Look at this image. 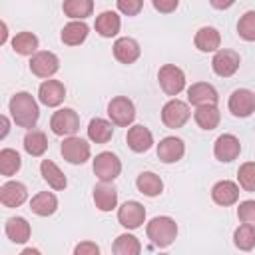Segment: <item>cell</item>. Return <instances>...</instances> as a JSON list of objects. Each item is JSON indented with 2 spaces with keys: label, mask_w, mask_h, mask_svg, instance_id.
Listing matches in <instances>:
<instances>
[{
  "label": "cell",
  "mask_w": 255,
  "mask_h": 255,
  "mask_svg": "<svg viewBox=\"0 0 255 255\" xmlns=\"http://www.w3.org/2000/svg\"><path fill=\"white\" fill-rule=\"evenodd\" d=\"M10 116L14 120V124L18 128H26V129H32L36 128L38 124V118H40V110H38V104L36 100L32 98V94L28 92H18L10 98Z\"/></svg>",
  "instance_id": "6da1fadb"
},
{
  "label": "cell",
  "mask_w": 255,
  "mask_h": 255,
  "mask_svg": "<svg viewBox=\"0 0 255 255\" xmlns=\"http://www.w3.org/2000/svg\"><path fill=\"white\" fill-rule=\"evenodd\" d=\"M145 233H147V239L155 247L163 249V247H169L175 241V237H177V223L171 217H167V215H159V217H153L147 223Z\"/></svg>",
  "instance_id": "7a4b0ae2"
},
{
  "label": "cell",
  "mask_w": 255,
  "mask_h": 255,
  "mask_svg": "<svg viewBox=\"0 0 255 255\" xmlns=\"http://www.w3.org/2000/svg\"><path fill=\"white\" fill-rule=\"evenodd\" d=\"M108 116L114 122V126L128 128L135 120V106L129 98L126 96H116L108 104Z\"/></svg>",
  "instance_id": "3957f363"
},
{
  "label": "cell",
  "mask_w": 255,
  "mask_h": 255,
  "mask_svg": "<svg viewBox=\"0 0 255 255\" xmlns=\"http://www.w3.org/2000/svg\"><path fill=\"white\" fill-rule=\"evenodd\" d=\"M157 82H159V88L167 96H177L185 88V74L181 68L173 64H163L157 72Z\"/></svg>",
  "instance_id": "277c9868"
},
{
  "label": "cell",
  "mask_w": 255,
  "mask_h": 255,
  "mask_svg": "<svg viewBox=\"0 0 255 255\" xmlns=\"http://www.w3.org/2000/svg\"><path fill=\"white\" fill-rule=\"evenodd\" d=\"M60 153L68 163L82 165V163H86L90 159V143L86 139H82V137L68 135L60 145Z\"/></svg>",
  "instance_id": "5b68a950"
},
{
  "label": "cell",
  "mask_w": 255,
  "mask_h": 255,
  "mask_svg": "<svg viewBox=\"0 0 255 255\" xmlns=\"http://www.w3.org/2000/svg\"><path fill=\"white\" fill-rule=\"evenodd\" d=\"M191 112H189V106L177 98L169 100L163 108H161V122L165 124V128L169 129H177V128H183L185 122L189 120Z\"/></svg>",
  "instance_id": "8992f818"
},
{
  "label": "cell",
  "mask_w": 255,
  "mask_h": 255,
  "mask_svg": "<svg viewBox=\"0 0 255 255\" xmlns=\"http://www.w3.org/2000/svg\"><path fill=\"white\" fill-rule=\"evenodd\" d=\"M50 129L56 135H74L80 129V116L72 108H62L52 114Z\"/></svg>",
  "instance_id": "52a82bcc"
},
{
  "label": "cell",
  "mask_w": 255,
  "mask_h": 255,
  "mask_svg": "<svg viewBox=\"0 0 255 255\" xmlns=\"http://www.w3.org/2000/svg\"><path fill=\"white\" fill-rule=\"evenodd\" d=\"M94 173L100 181H114L122 171V161L112 151H102L94 157Z\"/></svg>",
  "instance_id": "ba28073f"
},
{
  "label": "cell",
  "mask_w": 255,
  "mask_h": 255,
  "mask_svg": "<svg viewBox=\"0 0 255 255\" xmlns=\"http://www.w3.org/2000/svg\"><path fill=\"white\" fill-rule=\"evenodd\" d=\"M60 70V60L54 52L42 50L30 58V72L38 78H52Z\"/></svg>",
  "instance_id": "9c48e42d"
},
{
  "label": "cell",
  "mask_w": 255,
  "mask_h": 255,
  "mask_svg": "<svg viewBox=\"0 0 255 255\" xmlns=\"http://www.w3.org/2000/svg\"><path fill=\"white\" fill-rule=\"evenodd\" d=\"M227 108L235 118H249L255 112V94L247 88H239L229 96Z\"/></svg>",
  "instance_id": "30bf717a"
},
{
  "label": "cell",
  "mask_w": 255,
  "mask_h": 255,
  "mask_svg": "<svg viewBox=\"0 0 255 255\" xmlns=\"http://www.w3.org/2000/svg\"><path fill=\"white\" fill-rule=\"evenodd\" d=\"M241 58L235 50H217L213 60H211V68L219 78H229L239 70Z\"/></svg>",
  "instance_id": "8fae6325"
},
{
  "label": "cell",
  "mask_w": 255,
  "mask_h": 255,
  "mask_svg": "<svg viewBox=\"0 0 255 255\" xmlns=\"http://www.w3.org/2000/svg\"><path fill=\"white\" fill-rule=\"evenodd\" d=\"M239 153H241V143L233 133H223L213 143V155H215V159H219L223 163L237 159Z\"/></svg>",
  "instance_id": "7c38bea8"
},
{
  "label": "cell",
  "mask_w": 255,
  "mask_h": 255,
  "mask_svg": "<svg viewBox=\"0 0 255 255\" xmlns=\"http://www.w3.org/2000/svg\"><path fill=\"white\" fill-rule=\"evenodd\" d=\"M118 221L126 229H137L145 221V207L139 201H126L118 209Z\"/></svg>",
  "instance_id": "4fadbf2b"
},
{
  "label": "cell",
  "mask_w": 255,
  "mask_h": 255,
  "mask_svg": "<svg viewBox=\"0 0 255 255\" xmlns=\"http://www.w3.org/2000/svg\"><path fill=\"white\" fill-rule=\"evenodd\" d=\"M187 100L191 106H217L219 102V94L217 90L207 84V82H197V84H191L189 90H187Z\"/></svg>",
  "instance_id": "5bb4252c"
},
{
  "label": "cell",
  "mask_w": 255,
  "mask_h": 255,
  "mask_svg": "<svg viewBox=\"0 0 255 255\" xmlns=\"http://www.w3.org/2000/svg\"><path fill=\"white\" fill-rule=\"evenodd\" d=\"M38 98H40V102L44 104V106H48V108H56V106H60L62 102H64V98H66V88H64V84L60 82V80H44L42 84H40V88H38Z\"/></svg>",
  "instance_id": "9a60e30c"
},
{
  "label": "cell",
  "mask_w": 255,
  "mask_h": 255,
  "mask_svg": "<svg viewBox=\"0 0 255 255\" xmlns=\"http://www.w3.org/2000/svg\"><path fill=\"white\" fill-rule=\"evenodd\" d=\"M183 153H185V143L175 135H167L157 143V157L163 163H175L183 157Z\"/></svg>",
  "instance_id": "2e32d148"
},
{
  "label": "cell",
  "mask_w": 255,
  "mask_h": 255,
  "mask_svg": "<svg viewBox=\"0 0 255 255\" xmlns=\"http://www.w3.org/2000/svg\"><path fill=\"white\" fill-rule=\"evenodd\" d=\"M139 54H141L139 44H137L133 38H129V36L118 38V40L114 42V58H116L120 64H126V66L133 64V62L139 58Z\"/></svg>",
  "instance_id": "e0dca14e"
},
{
  "label": "cell",
  "mask_w": 255,
  "mask_h": 255,
  "mask_svg": "<svg viewBox=\"0 0 255 255\" xmlns=\"http://www.w3.org/2000/svg\"><path fill=\"white\" fill-rule=\"evenodd\" d=\"M211 199L221 207H229L239 199V185L235 181L221 179L211 187Z\"/></svg>",
  "instance_id": "ac0fdd59"
},
{
  "label": "cell",
  "mask_w": 255,
  "mask_h": 255,
  "mask_svg": "<svg viewBox=\"0 0 255 255\" xmlns=\"http://www.w3.org/2000/svg\"><path fill=\"white\" fill-rule=\"evenodd\" d=\"M126 141H128V147H129L131 151L143 153V151H147V149L151 147L153 135H151V131H149L145 126H139V124H137V126H131V128L128 129Z\"/></svg>",
  "instance_id": "d6986e66"
},
{
  "label": "cell",
  "mask_w": 255,
  "mask_h": 255,
  "mask_svg": "<svg viewBox=\"0 0 255 255\" xmlns=\"http://www.w3.org/2000/svg\"><path fill=\"white\" fill-rule=\"evenodd\" d=\"M28 197V189L20 181H6L0 187V201L4 207H20Z\"/></svg>",
  "instance_id": "ffe728a7"
},
{
  "label": "cell",
  "mask_w": 255,
  "mask_h": 255,
  "mask_svg": "<svg viewBox=\"0 0 255 255\" xmlns=\"http://www.w3.org/2000/svg\"><path fill=\"white\" fill-rule=\"evenodd\" d=\"M94 203L100 211H112L118 205V189L112 181H100L94 187Z\"/></svg>",
  "instance_id": "44dd1931"
},
{
  "label": "cell",
  "mask_w": 255,
  "mask_h": 255,
  "mask_svg": "<svg viewBox=\"0 0 255 255\" xmlns=\"http://www.w3.org/2000/svg\"><path fill=\"white\" fill-rule=\"evenodd\" d=\"M193 44L199 52H217L221 46V34L213 26H203L195 32Z\"/></svg>",
  "instance_id": "7402d4cb"
},
{
  "label": "cell",
  "mask_w": 255,
  "mask_h": 255,
  "mask_svg": "<svg viewBox=\"0 0 255 255\" xmlns=\"http://www.w3.org/2000/svg\"><path fill=\"white\" fill-rule=\"evenodd\" d=\"M30 209L40 217H50L58 209V197L52 191H40L30 199Z\"/></svg>",
  "instance_id": "603a6c76"
},
{
  "label": "cell",
  "mask_w": 255,
  "mask_h": 255,
  "mask_svg": "<svg viewBox=\"0 0 255 255\" xmlns=\"http://www.w3.org/2000/svg\"><path fill=\"white\" fill-rule=\"evenodd\" d=\"M96 32L102 36V38H114L120 28H122V20L120 16L114 12V10H104L98 18H96Z\"/></svg>",
  "instance_id": "cb8c5ba5"
},
{
  "label": "cell",
  "mask_w": 255,
  "mask_h": 255,
  "mask_svg": "<svg viewBox=\"0 0 255 255\" xmlns=\"http://www.w3.org/2000/svg\"><path fill=\"white\" fill-rule=\"evenodd\" d=\"M40 173H42L44 181H46L52 189H56V191L66 189L68 179H66V175L62 173V169H60L52 159H42V163H40Z\"/></svg>",
  "instance_id": "d4e9b609"
},
{
  "label": "cell",
  "mask_w": 255,
  "mask_h": 255,
  "mask_svg": "<svg viewBox=\"0 0 255 255\" xmlns=\"http://www.w3.org/2000/svg\"><path fill=\"white\" fill-rule=\"evenodd\" d=\"M4 231H6V235H8V239L12 243H26L30 239V235H32L30 223L24 217H10V219H6Z\"/></svg>",
  "instance_id": "484cf974"
},
{
  "label": "cell",
  "mask_w": 255,
  "mask_h": 255,
  "mask_svg": "<svg viewBox=\"0 0 255 255\" xmlns=\"http://www.w3.org/2000/svg\"><path fill=\"white\" fill-rule=\"evenodd\" d=\"M88 32H90L88 24L82 22V20H78V22L66 24V26L62 28L60 38H62V42H64L66 46H80V44H84V40L88 38Z\"/></svg>",
  "instance_id": "4316f807"
},
{
  "label": "cell",
  "mask_w": 255,
  "mask_h": 255,
  "mask_svg": "<svg viewBox=\"0 0 255 255\" xmlns=\"http://www.w3.org/2000/svg\"><path fill=\"white\" fill-rule=\"evenodd\" d=\"M114 135V122H108L104 118H94L88 124V137L94 143H108Z\"/></svg>",
  "instance_id": "83f0119b"
},
{
  "label": "cell",
  "mask_w": 255,
  "mask_h": 255,
  "mask_svg": "<svg viewBox=\"0 0 255 255\" xmlns=\"http://www.w3.org/2000/svg\"><path fill=\"white\" fill-rule=\"evenodd\" d=\"M135 187H137L139 193H143L147 197H155V195H159L163 191V181L153 171H141L137 175V179H135Z\"/></svg>",
  "instance_id": "f1b7e54d"
},
{
  "label": "cell",
  "mask_w": 255,
  "mask_h": 255,
  "mask_svg": "<svg viewBox=\"0 0 255 255\" xmlns=\"http://www.w3.org/2000/svg\"><path fill=\"white\" fill-rule=\"evenodd\" d=\"M193 120L201 129L211 131L219 126L221 114H219L217 106H197V110L193 112Z\"/></svg>",
  "instance_id": "f546056e"
},
{
  "label": "cell",
  "mask_w": 255,
  "mask_h": 255,
  "mask_svg": "<svg viewBox=\"0 0 255 255\" xmlns=\"http://www.w3.org/2000/svg\"><path fill=\"white\" fill-rule=\"evenodd\" d=\"M24 149H26V153H30L32 157L44 155L46 149H48V137H46V133L40 131V129H34V128L28 129L26 135H24Z\"/></svg>",
  "instance_id": "4dcf8cb0"
},
{
  "label": "cell",
  "mask_w": 255,
  "mask_h": 255,
  "mask_svg": "<svg viewBox=\"0 0 255 255\" xmlns=\"http://www.w3.org/2000/svg\"><path fill=\"white\" fill-rule=\"evenodd\" d=\"M62 10L68 18L84 20L94 12V0H64Z\"/></svg>",
  "instance_id": "1f68e13d"
},
{
  "label": "cell",
  "mask_w": 255,
  "mask_h": 255,
  "mask_svg": "<svg viewBox=\"0 0 255 255\" xmlns=\"http://www.w3.org/2000/svg\"><path fill=\"white\" fill-rule=\"evenodd\" d=\"M12 48L20 56H34L38 50V36L32 32H18L12 38Z\"/></svg>",
  "instance_id": "d6a6232c"
},
{
  "label": "cell",
  "mask_w": 255,
  "mask_h": 255,
  "mask_svg": "<svg viewBox=\"0 0 255 255\" xmlns=\"http://www.w3.org/2000/svg\"><path fill=\"white\" fill-rule=\"evenodd\" d=\"M112 251H114L116 255H137V253L141 251V243H139V239H137L135 235H131V233H122V235H118V239L114 241Z\"/></svg>",
  "instance_id": "836d02e7"
},
{
  "label": "cell",
  "mask_w": 255,
  "mask_h": 255,
  "mask_svg": "<svg viewBox=\"0 0 255 255\" xmlns=\"http://www.w3.org/2000/svg\"><path fill=\"white\" fill-rule=\"evenodd\" d=\"M20 167H22V157H20V153H18L16 149H12V147H4V149L0 151V173L6 175V177H10V175H14Z\"/></svg>",
  "instance_id": "e575fe53"
},
{
  "label": "cell",
  "mask_w": 255,
  "mask_h": 255,
  "mask_svg": "<svg viewBox=\"0 0 255 255\" xmlns=\"http://www.w3.org/2000/svg\"><path fill=\"white\" fill-rule=\"evenodd\" d=\"M233 243L241 251H251L255 247V225H249V223L239 225L233 233Z\"/></svg>",
  "instance_id": "d590c367"
},
{
  "label": "cell",
  "mask_w": 255,
  "mask_h": 255,
  "mask_svg": "<svg viewBox=\"0 0 255 255\" xmlns=\"http://www.w3.org/2000/svg\"><path fill=\"white\" fill-rule=\"evenodd\" d=\"M237 34L245 42H255V10L245 12L237 22Z\"/></svg>",
  "instance_id": "8d00e7d4"
},
{
  "label": "cell",
  "mask_w": 255,
  "mask_h": 255,
  "mask_svg": "<svg viewBox=\"0 0 255 255\" xmlns=\"http://www.w3.org/2000/svg\"><path fill=\"white\" fill-rule=\"evenodd\" d=\"M237 179L245 191H255V161L241 163L237 171Z\"/></svg>",
  "instance_id": "74e56055"
},
{
  "label": "cell",
  "mask_w": 255,
  "mask_h": 255,
  "mask_svg": "<svg viewBox=\"0 0 255 255\" xmlns=\"http://www.w3.org/2000/svg\"><path fill=\"white\" fill-rule=\"evenodd\" d=\"M237 217L241 223L255 225V199H245L237 207Z\"/></svg>",
  "instance_id": "f35d334b"
},
{
  "label": "cell",
  "mask_w": 255,
  "mask_h": 255,
  "mask_svg": "<svg viewBox=\"0 0 255 255\" xmlns=\"http://www.w3.org/2000/svg\"><path fill=\"white\" fill-rule=\"evenodd\" d=\"M118 10L126 16H137L143 8V0H116Z\"/></svg>",
  "instance_id": "ab89813d"
},
{
  "label": "cell",
  "mask_w": 255,
  "mask_h": 255,
  "mask_svg": "<svg viewBox=\"0 0 255 255\" xmlns=\"http://www.w3.org/2000/svg\"><path fill=\"white\" fill-rule=\"evenodd\" d=\"M151 4L159 14H171L179 6V0H151Z\"/></svg>",
  "instance_id": "60d3db41"
},
{
  "label": "cell",
  "mask_w": 255,
  "mask_h": 255,
  "mask_svg": "<svg viewBox=\"0 0 255 255\" xmlns=\"http://www.w3.org/2000/svg\"><path fill=\"white\" fill-rule=\"evenodd\" d=\"M100 247L94 241H82L74 247V255H98Z\"/></svg>",
  "instance_id": "b9f144b4"
},
{
  "label": "cell",
  "mask_w": 255,
  "mask_h": 255,
  "mask_svg": "<svg viewBox=\"0 0 255 255\" xmlns=\"http://www.w3.org/2000/svg\"><path fill=\"white\" fill-rule=\"evenodd\" d=\"M209 4L215 8V10H227L235 4V0H209Z\"/></svg>",
  "instance_id": "7bdbcfd3"
},
{
  "label": "cell",
  "mask_w": 255,
  "mask_h": 255,
  "mask_svg": "<svg viewBox=\"0 0 255 255\" xmlns=\"http://www.w3.org/2000/svg\"><path fill=\"white\" fill-rule=\"evenodd\" d=\"M0 124H2V131H0V137L4 139V137L8 135V129H10V122H8V118H6V116H0Z\"/></svg>",
  "instance_id": "ee69618b"
}]
</instances>
